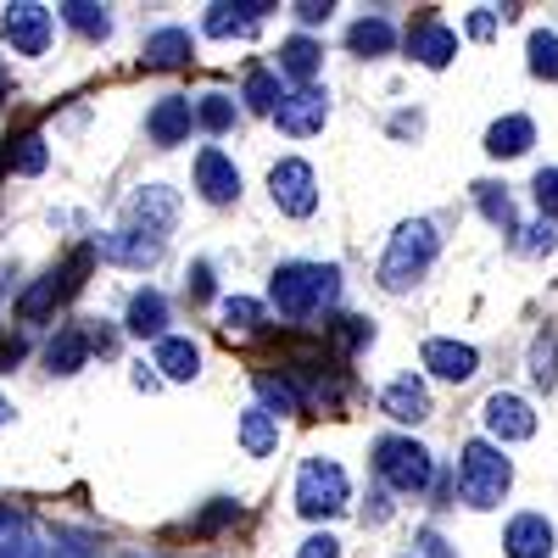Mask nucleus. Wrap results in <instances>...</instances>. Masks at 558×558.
Masks as SVG:
<instances>
[{
	"label": "nucleus",
	"instance_id": "1",
	"mask_svg": "<svg viewBox=\"0 0 558 558\" xmlns=\"http://www.w3.org/2000/svg\"><path fill=\"white\" fill-rule=\"evenodd\" d=\"M341 296V268L336 263H279L268 279V302L286 324H307Z\"/></svg>",
	"mask_w": 558,
	"mask_h": 558
},
{
	"label": "nucleus",
	"instance_id": "2",
	"mask_svg": "<svg viewBox=\"0 0 558 558\" xmlns=\"http://www.w3.org/2000/svg\"><path fill=\"white\" fill-rule=\"evenodd\" d=\"M436 252H441V235H436V223H430V218H408V223L397 229V235H391L386 257H380V291H391V296L413 291L418 279L430 274Z\"/></svg>",
	"mask_w": 558,
	"mask_h": 558
},
{
	"label": "nucleus",
	"instance_id": "3",
	"mask_svg": "<svg viewBox=\"0 0 558 558\" xmlns=\"http://www.w3.org/2000/svg\"><path fill=\"white\" fill-rule=\"evenodd\" d=\"M514 486V463L502 458L497 441H463L458 452V497L470 508H497Z\"/></svg>",
	"mask_w": 558,
	"mask_h": 558
},
{
	"label": "nucleus",
	"instance_id": "4",
	"mask_svg": "<svg viewBox=\"0 0 558 558\" xmlns=\"http://www.w3.org/2000/svg\"><path fill=\"white\" fill-rule=\"evenodd\" d=\"M375 470H380V481L391 492L418 497V492H430V481H436V458L418 447L413 436H380L375 441Z\"/></svg>",
	"mask_w": 558,
	"mask_h": 558
},
{
	"label": "nucleus",
	"instance_id": "5",
	"mask_svg": "<svg viewBox=\"0 0 558 558\" xmlns=\"http://www.w3.org/2000/svg\"><path fill=\"white\" fill-rule=\"evenodd\" d=\"M347 497H352V486H347V470H341L336 458H307L302 470H296V514L302 520L341 514Z\"/></svg>",
	"mask_w": 558,
	"mask_h": 558
},
{
	"label": "nucleus",
	"instance_id": "6",
	"mask_svg": "<svg viewBox=\"0 0 558 558\" xmlns=\"http://www.w3.org/2000/svg\"><path fill=\"white\" fill-rule=\"evenodd\" d=\"M89 257H96V246H78V252H73L62 268H51L45 279H34V286L17 296V318H23V324H39L51 307H62V302L84 286V268H89Z\"/></svg>",
	"mask_w": 558,
	"mask_h": 558
},
{
	"label": "nucleus",
	"instance_id": "7",
	"mask_svg": "<svg viewBox=\"0 0 558 558\" xmlns=\"http://www.w3.org/2000/svg\"><path fill=\"white\" fill-rule=\"evenodd\" d=\"M268 196L286 218H313L318 213V173L302 157H279L268 168Z\"/></svg>",
	"mask_w": 558,
	"mask_h": 558
},
{
	"label": "nucleus",
	"instance_id": "8",
	"mask_svg": "<svg viewBox=\"0 0 558 558\" xmlns=\"http://www.w3.org/2000/svg\"><path fill=\"white\" fill-rule=\"evenodd\" d=\"M51 7H39V0H17V7H7V17H0V34H7V45L17 57H45V45H51Z\"/></svg>",
	"mask_w": 558,
	"mask_h": 558
},
{
	"label": "nucleus",
	"instance_id": "9",
	"mask_svg": "<svg viewBox=\"0 0 558 558\" xmlns=\"http://www.w3.org/2000/svg\"><path fill=\"white\" fill-rule=\"evenodd\" d=\"M179 218V191H168V184H140V191L123 202V229H140V235H168Z\"/></svg>",
	"mask_w": 558,
	"mask_h": 558
},
{
	"label": "nucleus",
	"instance_id": "10",
	"mask_svg": "<svg viewBox=\"0 0 558 558\" xmlns=\"http://www.w3.org/2000/svg\"><path fill=\"white\" fill-rule=\"evenodd\" d=\"M274 123H279V134H291V140H307V134H318L324 123H330V89H318V84H302V89H291V96L279 101Z\"/></svg>",
	"mask_w": 558,
	"mask_h": 558
},
{
	"label": "nucleus",
	"instance_id": "11",
	"mask_svg": "<svg viewBox=\"0 0 558 558\" xmlns=\"http://www.w3.org/2000/svg\"><path fill=\"white\" fill-rule=\"evenodd\" d=\"M486 430H492V441H531L536 436V413L514 391H492L486 397Z\"/></svg>",
	"mask_w": 558,
	"mask_h": 558
},
{
	"label": "nucleus",
	"instance_id": "12",
	"mask_svg": "<svg viewBox=\"0 0 558 558\" xmlns=\"http://www.w3.org/2000/svg\"><path fill=\"white\" fill-rule=\"evenodd\" d=\"M418 363H425L430 375H441V380L463 386V380H475L481 352H475L470 341H447V336H436V341H425V347H418Z\"/></svg>",
	"mask_w": 558,
	"mask_h": 558
},
{
	"label": "nucleus",
	"instance_id": "13",
	"mask_svg": "<svg viewBox=\"0 0 558 558\" xmlns=\"http://www.w3.org/2000/svg\"><path fill=\"white\" fill-rule=\"evenodd\" d=\"M408 51H413V62H418V68L441 73V68L458 57V34H452L441 17H418V23L408 28Z\"/></svg>",
	"mask_w": 558,
	"mask_h": 558
},
{
	"label": "nucleus",
	"instance_id": "14",
	"mask_svg": "<svg viewBox=\"0 0 558 558\" xmlns=\"http://www.w3.org/2000/svg\"><path fill=\"white\" fill-rule=\"evenodd\" d=\"M196 191L213 202V207H229L241 196V168L229 162L218 146H207V151H196Z\"/></svg>",
	"mask_w": 558,
	"mask_h": 558
},
{
	"label": "nucleus",
	"instance_id": "15",
	"mask_svg": "<svg viewBox=\"0 0 558 558\" xmlns=\"http://www.w3.org/2000/svg\"><path fill=\"white\" fill-rule=\"evenodd\" d=\"M268 12H274V7H263V0H241V7L218 0V7H207L202 28H207L213 39H252V34L263 28V17H268Z\"/></svg>",
	"mask_w": 558,
	"mask_h": 558
},
{
	"label": "nucleus",
	"instance_id": "16",
	"mask_svg": "<svg viewBox=\"0 0 558 558\" xmlns=\"http://www.w3.org/2000/svg\"><path fill=\"white\" fill-rule=\"evenodd\" d=\"M196 129V101H184V96H162L146 118V134L157 140V146H184Z\"/></svg>",
	"mask_w": 558,
	"mask_h": 558
},
{
	"label": "nucleus",
	"instance_id": "17",
	"mask_svg": "<svg viewBox=\"0 0 558 558\" xmlns=\"http://www.w3.org/2000/svg\"><path fill=\"white\" fill-rule=\"evenodd\" d=\"M502 553L508 558H553V525H547V514H514V520H508Z\"/></svg>",
	"mask_w": 558,
	"mask_h": 558
},
{
	"label": "nucleus",
	"instance_id": "18",
	"mask_svg": "<svg viewBox=\"0 0 558 558\" xmlns=\"http://www.w3.org/2000/svg\"><path fill=\"white\" fill-rule=\"evenodd\" d=\"M380 413H391L397 425H418V418H430V386L418 375H402L380 391Z\"/></svg>",
	"mask_w": 558,
	"mask_h": 558
},
{
	"label": "nucleus",
	"instance_id": "19",
	"mask_svg": "<svg viewBox=\"0 0 558 558\" xmlns=\"http://www.w3.org/2000/svg\"><path fill=\"white\" fill-rule=\"evenodd\" d=\"M96 257L123 263V268H151L162 257V241L157 235H140V229H118V235H101L96 241Z\"/></svg>",
	"mask_w": 558,
	"mask_h": 558
},
{
	"label": "nucleus",
	"instance_id": "20",
	"mask_svg": "<svg viewBox=\"0 0 558 558\" xmlns=\"http://www.w3.org/2000/svg\"><path fill=\"white\" fill-rule=\"evenodd\" d=\"M123 330L140 336V341H162L168 336V296L162 291H134L129 296V313H123Z\"/></svg>",
	"mask_w": 558,
	"mask_h": 558
},
{
	"label": "nucleus",
	"instance_id": "21",
	"mask_svg": "<svg viewBox=\"0 0 558 558\" xmlns=\"http://www.w3.org/2000/svg\"><path fill=\"white\" fill-rule=\"evenodd\" d=\"M89 330L84 324H62V330L45 341V368H51V375H78V368L89 363Z\"/></svg>",
	"mask_w": 558,
	"mask_h": 558
},
{
	"label": "nucleus",
	"instance_id": "22",
	"mask_svg": "<svg viewBox=\"0 0 558 558\" xmlns=\"http://www.w3.org/2000/svg\"><path fill=\"white\" fill-rule=\"evenodd\" d=\"M536 146V123L525 112H508L486 129V157H525Z\"/></svg>",
	"mask_w": 558,
	"mask_h": 558
},
{
	"label": "nucleus",
	"instance_id": "23",
	"mask_svg": "<svg viewBox=\"0 0 558 558\" xmlns=\"http://www.w3.org/2000/svg\"><path fill=\"white\" fill-rule=\"evenodd\" d=\"M151 368H162V380H196L202 375V347L191 336H162Z\"/></svg>",
	"mask_w": 558,
	"mask_h": 558
},
{
	"label": "nucleus",
	"instance_id": "24",
	"mask_svg": "<svg viewBox=\"0 0 558 558\" xmlns=\"http://www.w3.org/2000/svg\"><path fill=\"white\" fill-rule=\"evenodd\" d=\"M191 57H196L191 28H157V34L146 39V68H184Z\"/></svg>",
	"mask_w": 558,
	"mask_h": 558
},
{
	"label": "nucleus",
	"instance_id": "25",
	"mask_svg": "<svg viewBox=\"0 0 558 558\" xmlns=\"http://www.w3.org/2000/svg\"><path fill=\"white\" fill-rule=\"evenodd\" d=\"M318 62H324V51H318V39H307V34H296V39L279 45V73H291V78H296V89H302V84H313Z\"/></svg>",
	"mask_w": 558,
	"mask_h": 558
},
{
	"label": "nucleus",
	"instance_id": "26",
	"mask_svg": "<svg viewBox=\"0 0 558 558\" xmlns=\"http://www.w3.org/2000/svg\"><path fill=\"white\" fill-rule=\"evenodd\" d=\"M241 447H246V458H268L279 447V418L268 408H246L241 413Z\"/></svg>",
	"mask_w": 558,
	"mask_h": 558
},
{
	"label": "nucleus",
	"instance_id": "27",
	"mask_svg": "<svg viewBox=\"0 0 558 558\" xmlns=\"http://www.w3.org/2000/svg\"><path fill=\"white\" fill-rule=\"evenodd\" d=\"M347 45L357 57H386L391 45H397V28L386 23V17H357L352 28H347Z\"/></svg>",
	"mask_w": 558,
	"mask_h": 558
},
{
	"label": "nucleus",
	"instance_id": "28",
	"mask_svg": "<svg viewBox=\"0 0 558 558\" xmlns=\"http://www.w3.org/2000/svg\"><path fill=\"white\" fill-rule=\"evenodd\" d=\"M475 207L486 213V223H492V229H502V235H520V218H514V202H508V191H502V184L481 179V184H475Z\"/></svg>",
	"mask_w": 558,
	"mask_h": 558
},
{
	"label": "nucleus",
	"instance_id": "29",
	"mask_svg": "<svg viewBox=\"0 0 558 558\" xmlns=\"http://www.w3.org/2000/svg\"><path fill=\"white\" fill-rule=\"evenodd\" d=\"M57 17H62L68 28H78L84 39H107V34H112L107 7H89V0H68V7H57Z\"/></svg>",
	"mask_w": 558,
	"mask_h": 558
},
{
	"label": "nucleus",
	"instance_id": "30",
	"mask_svg": "<svg viewBox=\"0 0 558 558\" xmlns=\"http://www.w3.org/2000/svg\"><path fill=\"white\" fill-rule=\"evenodd\" d=\"M279 101H286V89H279V73H268V68H252L246 73V107L252 112H279Z\"/></svg>",
	"mask_w": 558,
	"mask_h": 558
},
{
	"label": "nucleus",
	"instance_id": "31",
	"mask_svg": "<svg viewBox=\"0 0 558 558\" xmlns=\"http://www.w3.org/2000/svg\"><path fill=\"white\" fill-rule=\"evenodd\" d=\"M525 51H531V73L547 78V84H558V34L553 28H536Z\"/></svg>",
	"mask_w": 558,
	"mask_h": 558
},
{
	"label": "nucleus",
	"instance_id": "32",
	"mask_svg": "<svg viewBox=\"0 0 558 558\" xmlns=\"http://www.w3.org/2000/svg\"><path fill=\"white\" fill-rule=\"evenodd\" d=\"M196 123L207 134H229V129H235V101H229V96H202L196 101Z\"/></svg>",
	"mask_w": 558,
	"mask_h": 558
},
{
	"label": "nucleus",
	"instance_id": "33",
	"mask_svg": "<svg viewBox=\"0 0 558 558\" xmlns=\"http://www.w3.org/2000/svg\"><path fill=\"white\" fill-rule=\"evenodd\" d=\"M223 324H229V330H263L268 307L252 302V296H229V302H223Z\"/></svg>",
	"mask_w": 558,
	"mask_h": 558
},
{
	"label": "nucleus",
	"instance_id": "34",
	"mask_svg": "<svg viewBox=\"0 0 558 558\" xmlns=\"http://www.w3.org/2000/svg\"><path fill=\"white\" fill-rule=\"evenodd\" d=\"M45 162H51V151H45V134H23L17 151H12V173L34 179V173H45Z\"/></svg>",
	"mask_w": 558,
	"mask_h": 558
},
{
	"label": "nucleus",
	"instance_id": "35",
	"mask_svg": "<svg viewBox=\"0 0 558 558\" xmlns=\"http://www.w3.org/2000/svg\"><path fill=\"white\" fill-rule=\"evenodd\" d=\"M525 257H542V252H558V218H536L520 229V241H514Z\"/></svg>",
	"mask_w": 558,
	"mask_h": 558
},
{
	"label": "nucleus",
	"instance_id": "36",
	"mask_svg": "<svg viewBox=\"0 0 558 558\" xmlns=\"http://www.w3.org/2000/svg\"><path fill=\"white\" fill-rule=\"evenodd\" d=\"M531 380H536L542 391H553V386H558V336H553V341L542 336V341L531 347Z\"/></svg>",
	"mask_w": 558,
	"mask_h": 558
},
{
	"label": "nucleus",
	"instance_id": "37",
	"mask_svg": "<svg viewBox=\"0 0 558 558\" xmlns=\"http://www.w3.org/2000/svg\"><path fill=\"white\" fill-rule=\"evenodd\" d=\"M330 341H336L341 352H357V347L375 341V330H368L363 318H336V324H330Z\"/></svg>",
	"mask_w": 558,
	"mask_h": 558
},
{
	"label": "nucleus",
	"instance_id": "38",
	"mask_svg": "<svg viewBox=\"0 0 558 558\" xmlns=\"http://www.w3.org/2000/svg\"><path fill=\"white\" fill-rule=\"evenodd\" d=\"M531 191H536V207H542V218H558V168H542Z\"/></svg>",
	"mask_w": 558,
	"mask_h": 558
},
{
	"label": "nucleus",
	"instance_id": "39",
	"mask_svg": "<svg viewBox=\"0 0 558 558\" xmlns=\"http://www.w3.org/2000/svg\"><path fill=\"white\" fill-rule=\"evenodd\" d=\"M235 514H241V508L218 497V502L207 508V514H202V520H191V531H196V536H207V531H218V525H229V520H235Z\"/></svg>",
	"mask_w": 558,
	"mask_h": 558
},
{
	"label": "nucleus",
	"instance_id": "40",
	"mask_svg": "<svg viewBox=\"0 0 558 558\" xmlns=\"http://www.w3.org/2000/svg\"><path fill=\"white\" fill-rule=\"evenodd\" d=\"M184 296H191V302H207L213 296V268L207 263H191V274H184Z\"/></svg>",
	"mask_w": 558,
	"mask_h": 558
},
{
	"label": "nucleus",
	"instance_id": "41",
	"mask_svg": "<svg viewBox=\"0 0 558 558\" xmlns=\"http://www.w3.org/2000/svg\"><path fill=\"white\" fill-rule=\"evenodd\" d=\"M497 23H502V12H497V7H475L463 28H470V39H492V34H497Z\"/></svg>",
	"mask_w": 558,
	"mask_h": 558
},
{
	"label": "nucleus",
	"instance_id": "42",
	"mask_svg": "<svg viewBox=\"0 0 558 558\" xmlns=\"http://www.w3.org/2000/svg\"><path fill=\"white\" fill-rule=\"evenodd\" d=\"M296 558H341V542H336L330 531H318V536H307V542L296 547Z\"/></svg>",
	"mask_w": 558,
	"mask_h": 558
},
{
	"label": "nucleus",
	"instance_id": "43",
	"mask_svg": "<svg viewBox=\"0 0 558 558\" xmlns=\"http://www.w3.org/2000/svg\"><path fill=\"white\" fill-rule=\"evenodd\" d=\"M0 558H39V542L28 531H12L7 542H0Z\"/></svg>",
	"mask_w": 558,
	"mask_h": 558
},
{
	"label": "nucleus",
	"instance_id": "44",
	"mask_svg": "<svg viewBox=\"0 0 558 558\" xmlns=\"http://www.w3.org/2000/svg\"><path fill=\"white\" fill-rule=\"evenodd\" d=\"M291 12L313 28V23H330V12H336V7H330V0H302V7H291Z\"/></svg>",
	"mask_w": 558,
	"mask_h": 558
},
{
	"label": "nucleus",
	"instance_id": "45",
	"mask_svg": "<svg viewBox=\"0 0 558 558\" xmlns=\"http://www.w3.org/2000/svg\"><path fill=\"white\" fill-rule=\"evenodd\" d=\"M418 547H425L430 558H452V547H447V542H441L436 531H418Z\"/></svg>",
	"mask_w": 558,
	"mask_h": 558
},
{
	"label": "nucleus",
	"instance_id": "46",
	"mask_svg": "<svg viewBox=\"0 0 558 558\" xmlns=\"http://www.w3.org/2000/svg\"><path fill=\"white\" fill-rule=\"evenodd\" d=\"M134 386H140V391H157V386H162V375H151V368L140 363V368H134Z\"/></svg>",
	"mask_w": 558,
	"mask_h": 558
},
{
	"label": "nucleus",
	"instance_id": "47",
	"mask_svg": "<svg viewBox=\"0 0 558 558\" xmlns=\"http://www.w3.org/2000/svg\"><path fill=\"white\" fill-rule=\"evenodd\" d=\"M23 357V341H7V347H0V368H12Z\"/></svg>",
	"mask_w": 558,
	"mask_h": 558
},
{
	"label": "nucleus",
	"instance_id": "48",
	"mask_svg": "<svg viewBox=\"0 0 558 558\" xmlns=\"http://www.w3.org/2000/svg\"><path fill=\"white\" fill-rule=\"evenodd\" d=\"M12 531H23V525H17V514H12V508H0V542H7Z\"/></svg>",
	"mask_w": 558,
	"mask_h": 558
},
{
	"label": "nucleus",
	"instance_id": "49",
	"mask_svg": "<svg viewBox=\"0 0 558 558\" xmlns=\"http://www.w3.org/2000/svg\"><path fill=\"white\" fill-rule=\"evenodd\" d=\"M7 425H12V402H7V397H0V430H7Z\"/></svg>",
	"mask_w": 558,
	"mask_h": 558
},
{
	"label": "nucleus",
	"instance_id": "50",
	"mask_svg": "<svg viewBox=\"0 0 558 558\" xmlns=\"http://www.w3.org/2000/svg\"><path fill=\"white\" fill-rule=\"evenodd\" d=\"M0 101H7V78H0Z\"/></svg>",
	"mask_w": 558,
	"mask_h": 558
}]
</instances>
